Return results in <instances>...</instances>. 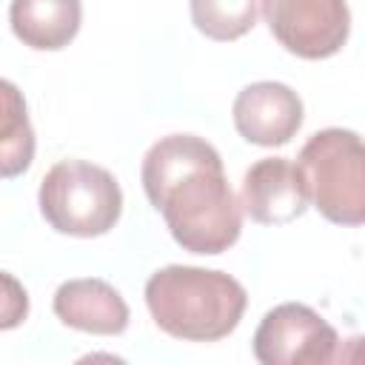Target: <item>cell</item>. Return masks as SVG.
Masks as SVG:
<instances>
[{
  "label": "cell",
  "instance_id": "3",
  "mask_svg": "<svg viewBox=\"0 0 365 365\" xmlns=\"http://www.w3.org/2000/svg\"><path fill=\"white\" fill-rule=\"evenodd\" d=\"M43 220L80 240L108 234L123 214V191L111 171L86 160H60L40 180L37 191Z\"/></svg>",
  "mask_w": 365,
  "mask_h": 365
},
{
  "label": "cell",
  "instance_id": "13",
  "mask_svg": "<svg viewBox=\"0 0 365 365\" xmlns=\"http://www.w3.org/2000/svg\"><path fill=\"white\" fill-rule=\"evenodd\" d=\"M334 362H365V336H351L345 345L336 351Z\"/></svg>",
  "mask_w": 365,
  "mask_h": 365
},
{
  "label": "cell",
  "instance_id": "4",
  "mask_svg": "<svg viewBox=\"0 0 365 365\" xmlns=\"http://www.w3.org/2000/svg\"><path fill=\"white\" fill-rule=\"evenodd\" d=\"M314 208L336 225H365V140L348 128H322L299 151Z\"/></svg>",
  "mask_w": 365,
  "mask_h": 365
},
{
  "label": "cell",
  "instance_id": "9",
  "mask_svg": "<svg viewBox=\"0 0 365 365\" xmlns=\"http://www.w3.org/2000/svg\"><path fill=\"white\" fill-rule=\"evenodd\" d=\"M57 319L74 331L97 334V336H117L128 328V305L123 294L97 277L66 279L51 299Z\"/></svg>",
  "mask_w": 365,
  "mask_h": 365
},
{
  "label": "cell",
  "instance_id": "1",
  "mask_svg": "<svg viewBox=\"0 0 365 365\" xmlns=\"http://www.w3.org/2000/svg\"><path fill=\"white\" fill-rule=\"evenodd\" d=\"M148 202L163 214L174 242L191 254H222L242 231L237 202L217 148L197 134L157 140L140 168Z\"/></svg>",
  "mask_w": 365,
  "mask_h": 365
},
{
  "label": "cell",
  "instance_id": "6",
  "mask_svg": "<svg viewBox=\"0 0 365 365\" xmlns=\"http://www.w3.org/2000/svg\"><path fill=\"white\" fill-rule=\"evenodd\" d=\"M262 17L277 43L302 60L334 57L351 34L345 0H262Z\"/></svg>",
  "mask_w": 365,
  "mask_h": 365
},
{
  "label": "cell",
  "instance_id": "5",
  "mask_svg": "<svg viewBox=\"0 0 365 365\" xmlns=\"http://www.w3.org/2000/svg\"><path fill=\"white\" fill-rule=\"evenodd\" d=\"M336 351L334 325L302 302L271 308L254 331V356L262 365H322L334 362Z\"/></svg>",
  "mask_w": 365,
  "mask_h": 365
},
{
  "label": "cell",
  "instance_id": "8",
  "mask_svg": "<svg viewBox=\"0 0 365 365\" xmlns=\"http://www.w3.org/2000/svg\"><path fill=\"white\" fill-rule=\"evenodd\" d=\"M311 202L299 163L285 157L257 160L242 177V211L259 225H285L305 214Z\"/></svg>",
  "mask_w": 365,
  "mask_h": 365
},
{
  "label": "cell",
  "instance_id": "12",
  "mask_svg": "<svg viewBox=\"0 0 365 365\" xmlns=\"http://www.w3.org/2000/svg\"><path fill=\"white\" fill-rule=\"evenodd\" d=\"M3 177L11 180L31 165L34 131L26 114V103L11 80H3Z\"/></svg>",
  "mask_w": 365,
  "mask_h": 365
},
{
  "label": "cell",
  "instance_id": "7",
  "mask_svg": "<svg viewBox=\"0 0 365 365\" xmlns=\"http://www.w3.org/2000/svg\"><path fill=\"white\" fill-rule=\"evenodd\" d=\"M234 128L251 145L274 148L291 143L302 125V100L299 94L277 80H259L245 86L234 97Z\"/></svg>",
  "mask_w": 365,
  "mask_h": 365
},
{
  "label": "cell",
  "instance_id": "11",
  "mask_svg": "<svg viewBox=\"0 0 365 365\" xmlns=\"http://www.w3.org/2000/svg\"><path fill=\"white\" fill-rule=\"evenodd\" d=\"M262 0H191V23L208 40H240L257 23Z\"/></svg>",
  "mask_w": 365,
  "mask_h": 365
},
{
  "label": "cell",
  "instance_id": "10",
  "mask_svg": "<svg viewBox=\"0 0 365 365\" xmlns=\"http://www.w3.org/2000/svg\"><path fill=\"white\" fill-rule=\"evenodd\" d=\"M83 20L80 0H11L9 23L14 37L34 51L66 48Z\"/></svg>",
  "mask_w": 365,
  "mask_h": 365
},
{
  "label": "cell",
  "instance_id": "2",
  "mask_svg": "<svg viewBox=\"0 0 365 365\" xmlns=\"http://www.w3.org/2000/svg\"><path fill=\"white\" fill-rule=\"evenodd\" d=\"M145 305L160 331L185 342L228 336L248 305L245 288L225 271L165 265L145 282Z\"/></svg>",
  "mask_w": 365,
  "mask_h": 365
}]
</instances>
